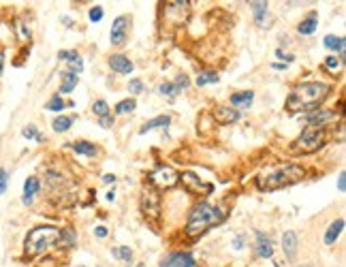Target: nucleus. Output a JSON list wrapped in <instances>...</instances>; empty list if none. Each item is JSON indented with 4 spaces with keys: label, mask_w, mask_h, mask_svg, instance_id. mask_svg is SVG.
I'll return each mask as SVG.
<instances>
[{
    "label": "nucleus",
    "mask_w": 346,
    "mask_h": 267,
    "mask_svg": "<svg viewBox=\"0 0 346 267\" xmlns=\"http://www.w3.org/2000/svg\"><path fill=\"white\" fill-rule=\"evenodd\" d=\"M331 88L323 81H306V84L295 86L293 92L287 98V109L291 114H299V111H314L319 105L329 96Z\"/></svg>",
    "instance_id": "f257e3e1"
},
{
    "label": "nucleus",
    "mask_w": 346,
    "mask_h": 267,
    "mask_svg": "<svg viewBox=\"0 0 346 267\" xmlns=\"http://www.w3.org/2000/svg\"><path fill=\"white\" fill-rule=\"evenodd\" d=\"M225 220V212L216 205H210V203H199L190 210V216L186 222V233L190 238H197V235H203L205 231H210L212 227H216Z\"/></svg>",
    "instance_id": "f03ea898"
},
{
    "label": "nucleus",
    "mask_w": 346,
    "mask_h": 267,
    "mask_svg": "<svg viewBox=\"0 0 346 267\" xmlns=\"http://www.w3.org/2000/svg\"><path fill=\"white\" fill-rule=\"evenodd\" d=\"M303 178V167L293 165V162H287V165H280L276 169H269L265 173H261L257 178V186L259 190H278L284 186H291V184L299 182Z\"/></svg>",
    "instance_id": "7ed1b4c3"
},
{
    "label": "nucleus",
    "mask_w": 346,
    "mask_h": 267,
    "mask_svg": "<svg viewBox=\"0 0 346 267\" xmlns=\"http://www.w3.org/2000/svg\"><path fill=\"white\" fill-rule=\"evenodd\" d=\"M60 235L62 231L56 229V227H37L26 235V242H24V252L26 256H37L41 252H45L47 248H52L60 242Z\"/></svg>",
    "instance_id": "20e7f679"
},
{
    "label": "nucleus",
    "mask_w": 346,
    "mask_h": 267,
    "mask_svg": "<svg viewBox=\"0 0 346 267\" xmlns=\"http://www.w3.org/2000/svg\"><path fill=\"white\" fill-rule=\"evenodd\" d=\"M323 143H325V132H323V128L306 126V128L301 130V135H299L297 141H295L293 148L297 150V152H303V154H312V152L321 150Z\"/></svg>",
    "instance_id": "39448f33"
},
{
    "label": "nucleus",
    "mask_w": 346,
    "mask_h": 267,
    "mask_svg": "<svg viewBox=\"0 0 346 267\" xmlns=\"http://www.w3.org/2000/svg\"><path fill=\"white\" fill-rule=\"evenodd\" d=\"M178 180H180L178 171L167 167V165H158L154 171L150 173V182L154 184L156 188H171V186H176L178 184Z\"/></svg>",
    "instance_id": "423d86ee"
},
{
    "label": "nucleus",
    "mask_w": 346,
    "mask_h": 267,
    "mask_svg": "<svg viewBox=\"0 0 346 267\" xmlns=\"http://www.w3.org/2000/svg\"><path fill=\"white\" fill-rule=\"evenodd\" d=\"M141 212L148 220H158L160 218V197L154 190H146L141 194Z\"/></svg>",
    "instance_id": "0eeeda50"
},
{
    "label": "nucleus",
    "mask_w": 346,
    "mask_h": 267,
    "mask_svg": "<svg viewBox=\"0 0 346 267\" xmlns=\"http://www.w3.org/2000/svg\"><path fill=\"white\" fill-rule=\"evenodd\" d=\"M126 37H128V17L120 15L114 19V26H111V43L122 47L126 43Z\"/></svg>",
    "instance_id": "6e6552de"
},
{
    "label": "nucleus",
    "mask_w": 346,
    "mask_h": 267,
    "mask_svg": "<svg viewBox=\"0 0 346 267\" xmlns=\"http://www.w3.org/2000/svg\"><path fill=\"white\" fill-rule=\"evenodd\" d=\"M182 184H184L186 190L192 194H210L212 192V184L201 182L195 173H182Z\"/></svg>",
    "instance_id": "1a4fd4ad"
},
{
    "label": "nucleus",
    "mask_w": 346,
    "mask_h": 267,
    "mask_svg": "<svg viewBox=\"0 0 346 267\" xmlns=\"http://www.w3.org/2000/svg\"><path fill=\"white\" fill-rule=\"evenodd\" d=\"M160 267H195V256L190 252H173L162 259Z\"/></svg>",
    "instance_id": "9d476101"
},
{
    "label": "nucleus",
    "mask_w": 346,
    "mask_h": 267,
    "mask_svg": "<svg viewBox=\"0 0 346 267\" xmlns=\"http://www.w3.org/2000/svg\"><path fill=\"white\" fill-rule=\"evenodd\" d=\"M335 118V111H327V109H314V111H310V114L306 116V122L310 126H314V128H321V126H325L327 122H333Z\"/></svg>",
    "instance_id": "9b49d317"
},
{
    "label": "nucleus",
    "mask_w": 346,
    "mask_h": 267,
    "mask_svg": "<svg viewBox=\"0 0 346 267\" xmlns=\"http://www.w3.org/2000/svg\"><path fill=\"white\" fill-rule=\"evenodd\" d=\"M214 118H216L218 124L227 126V124H233V122L239 120V111L233 107H216L214 109Z\"/></svg>",
    "instance_id": "f8f14e48"
},
{
    "label": "nucleus",
    "mask_w": 346,
    "mask_h": 267,
    "mask_svg": "<svg viewBox=\"0 0 346 267\" xmlns=\"http://www.w3.org/2000/svg\"><path fill=\"white\" fill-rule=\"evenodd\" d=\"M109 66L116 71V73H122V75H128V73H133V62L126 58V56H122V54H114L109 58Z\"/></svg>",
    "instance_id": "ddd939ff"
},
{
    "label": "nucleus",
    "mask_w": 346,
    "mask_h": 267,
    "mask_svg": "<svg viewBox=\"0 0 346 267\" xmlns=\"http://www.w3.org/2000/svg\"><path fill=\"white\" fill-rule=\"evenodd\" d=\"M282 250L289 259H295V254H297V233L295 231H287L282 235Z\"/></svg>",
    "instance_id": "4468645a"
},
{
    "label": "nucleus",
    "mask_w": 346,
    "mask_h": 267,
    "mask_svg": "<svg viewBox=\"0 0 346 267\" xmlns=\"http://www.w3.org/2000/svg\"><path fill=\"white\" fill-rule=\"evenodd\" d=\"M257 254L261 256V259H269V256L273 254V244L263 233H257Z\"/></svg>",
    "instance_id": "2eb2a0df"
},
{
    "label": "nucleus",
    "mask_w": 346,
    "mask_h": 267,
    "mask_svg": "<svg viewBox=\"0 0 346 267\" xmlns=\"http://www.w3.org/2000/svg\"><path fill=\"white\" fill-rule=\"evenodd\" d=\"M39 188H41V182L37 180V178H28L26 182H24V205H30L32 203V199H34V194L39 192Z\"/></svg>",
    "instance_id": "dca6fc26"
},
{
    "label": "nucleus",
    "mask_w": 346,
    "mask_h": 267,
    "mask_svg": "<svg viewBox=\"0 0 346 267\" xmlns=\"http://www.w3.org/2000/svg\"><path fill=\"white\" fill-rule=\"evenodd\" d=\"M68 148L75 150L77 154H84V156H96L98 154V148L90 141H73V143H68Z\"/></svg>",
    "instance_id": "f3484780"
},
{
    "label": "nucleus",
    "mask_w": 346,
    "mask_h": 267,
    "mask_svg": "<svg viewBox=\"0 0 346 267\" xmlns=\"http://www.w3.org/2000/svg\"><path fill=\"white\" fill-rule=\"evenodd\" d=\"M169 122H171V118H169V116H158V118H154V120H148L146 124L141 126L139 135H146V132L154 130V128H167V126H169Z\"/></svg>",
    "instance_id": "a211bd4d"
},
{
    "label": "nucleus",
    "mask_w": 346,
    "mask_h": 267,
    "mask_svg": "<svg viewBox=\"0 0 346 267\" xmlns=\"http://www.w3.org/2000/svg\"><path fill=\"white\" fill-rule=\"evenodd\" d=\"M342 229H344V220H342V218H338V220H333V222L329 224V229H327V233H325V244H327V246L335 244V240H338V238H340V233H342Z\"/></svg>",
    "instance_id": "6ab92c4d"
},
{
    "label": "nucleus",
    "mask_w": 346,
    "mask_h": 267,
    "mask_svg": "<svg viewBox=\"0 0 346 267\" xmlns=\"http://www.w3.org/2000/svg\"><path fill=\"white\" fill-rule=\"evenodd\" d=\"M77 84H79V75L71 73V71H64V73H62V86H60V92H62V94H68V92L75 90Z\"/></svg>",
    "instance_id": "aec40b11"
},
{
    "label": "nucleus",
    "mask_w": 346,
    "mask_h": 267,
    "mask_svg": "<svg viewBox=\"0 0 346 267\" xmlns=\"http://www.w3.org/2000/svg\"><path fill=\"white\" fill-rule=\"evenodd\" d=\"M252 98H254V92L252 90H244V92H239V94L231 96V105L233 107H250Z\"/></svg>",
    "instance_id": "412c9836"
},
{
    "label": "nucleus",
    "mask_w": 346,
    "mask_h": 267,
    "mask_svg": "<svg viewBox=\"0 0 346 267\" xmlns=\"http://www.w3.org/2000/svg\"><path fill=\"white\" fill-rule=\"evenodd\" d=\"M252 7V13H254V19L261 28H265V15H267V3H250Z\"/></svg>",
    "instance_id": "4be33fe9"
},
{
    "label": "nucleus",
    "mask_w": 346,
    "mask_h": 267,
    "mask_svg": "<svg viewBox=\"0 0 346 267\" xmlns=\"http://www.w3.org/2000/svg\"><path fill=\"white\" fill-rule=\"evenodd\" d=\"M325 47L327 49H333V51H340V54L344 56V39L342 37H333V35H327L325 37Z\"/></svg>",
    "instance_id": "5701e85b"
},
{
    "label": "nucleus",
    "mask_w": 346,
    "mask_h": 267,
    "mask_svg": "<svg viewBox=\"0 0 346 267\" xmlns=\"http://www.w3.org/2000/svg\"><path fill=\"white\" fill-rule=\"evenodd\" d=\"M207 84H218V75L214 71H203V73L197 75V86H207Z\"/></svg>",
    "instance_id": "b1692460"
},
{
    "label": "nucleus",
    "mask_w": 346,
    "mask_h": 267,
    "mask_svg": "<svg viewBox=\"0 0 346 267\" xmlns=\"http://www.w3.org/2000/svg\"><path fill=\"white\" fill-rule=\"evenodd\" d=\"M73 120H75V118L60 116V118H56V120H54V124H52V126H54V130H56V132H66V130L71 128V124H73Z\"/></svg>",
    "instance_id": "393cba45"
},
{
    "label": "nucleus",
    "mask_w": 346,
    "mask_h": 267,
    "mask_svg": "<svg viewBox=\"0 0 346 267\" xmlns=\"http://www.w3.org/2000/svg\"><path fill=\"white\" fill-rule=\"evenodd\" d=\"M297 30H299V35H312L314 30H317V17H308V19H303V22L297 26Z\"/></svg>",
    "instance_id": "a878e982"
},
{
    "label": "nucleus",
    "mask_w": 346,
    "mask_h": 267,
    "mask_svg": "<svg viewBox=\"0 0 346 267\" xmlns=\"http://www.w3.org/2000/svg\"><path fill=\"white\" fill-rule=\"evenodd\" d=\"M135 107H137L135 98H124L116 105V114H130V111H135Z\"/></svg>",
    "instance_id": "bb28decb"
},
{
    "label": "nucleus",
    "mask_w": 346,
    "mask_h": 267,
    "mask_svg": "<svg viewBox=\"0 0 346 267\" xmlns=\"http://www.w3.org/2000/svg\"><path fill=\"white\" fill-rule=\"evenodd\" d=\"M111 254L118 256V259H122V261H126V263L133 259V252H130L128 246H118V248H111Z\"/></svg>",
    "instance_id": "cd10ccee"
},
{
    "label": "nucleus",
    "mask_w": 346,
    "mask_h": 267,
    "mask_svg": "<svg viewBox=\"0 0 346 267\" xmlns=\"http://www.w3.org/2000/svg\"><path fill=\"white\" fill-rule=\"evenodd\" d=\"M22 135H24L26 139H34V141H39V143H43V141H45V137L41 135V132L37 130V126H32V124H28V126L22 130Z\"/></svg>",
    "instance_id": "c85d7f7f"
},
{
    "label": "nucleus",
    "mask_w": 346,
    "mask_h": 267,
    "mask_svg": "<svg viewBox=\"0 0 346 267\" xmlns=\"http://www.w3.org/2000/svg\"><path fill=\"white\" fill-rule=\"evenodd\" d=\"M66 105H68V103H64V101H62V96H52V98L47 101L45 109H49V111H62Z\"/></svg>",
    "instance_id": "c756f323"
},
{
    "label": "nucleus",
    "mask_w": 346,
    "mask_h": 267,
    "mask_svg": "<svg viewBox=\"0 0 346 267\" xmlns=\"http://www.w3.org/2000/svg\"><path fill=\"white\" fill-rule=\"evenodd\" d=\"M92 111H94L98 118H107L109 116V105H107L105 101H96L94 105H92Z\"/></svg>",
    "instance_id": "7c9ffc66"
},
{
    "label": "nucleus",
    "mask_w": 346,
    "mask_h": 267,
    "mask_svg": "<svg viewBox=\"0 0 346 267\" xmlns=\"http://www.w3.org/2000/svg\"><path fill=\"white\" fill-rule=\"evenodd\" d=\"M68 66H71V73L79 75L81 71H84V60H81L79 56H75V58H71V60H68Z\"/></svg>",
    "instance_id": "2f4dec72"
},
{
    "label": "nucleus",
    "mask_w": 346,
    "mask_h": 267,
    "mask_svg": "<svg viewBox=\"0 0 346 267\" xmlns=\"http://www.w3.org/2000/svg\"><path fill=\"white\" fill-rule=\"evenodd\" d=\"M88 17H90V22H100V19H103V7H92Z\"/></svg>",
    "instance_id": "473e14b6"
},
{
    "label": "nucleus",
    "mask_w": 346,
    "mask_h": 267,
    "mask_svg": "<svg viewBox=\"0 0 346 267\" xmlns=\"http://www.w3.org/2000/svg\"><path fill=\"white\" fill-rule=\"evenodd\" d=\"M158 92H160V94H167V96H176L178 94V90H176V86H173V84H160Z\"/></svg>",
    "instance_id": "72a5a7b5"
},
{
    "label": "nucleus",
    "mask_w": 346,
    "mask_h": 267,
    "mask_svg": "<svg viewBox=\"0 0 346 267\" xmlns=\"http://www.w3.org/2000/svg\"><path fill=\"white\" fill-rule=\"evenodd\" d=\"M7 182H9V171L0 167V194L7 192Z\"/></svg>",
    "instance_id": "f704fd0d"
},
{
    "label": "nucleus",
    "mask_w": 346,
    "mask_h": 267,
    "mask_svg": "<svg viewBox=\"0 0 346 267\" xmlns=\"http://www.w3.org/2000/svg\"><path fill=\"white\" fill-rule=\"evenodd\" d=\"M188 84H190V81H188V77H186V75H178V79H176V84H173V86H176L178 94H180V92L184 90V88H188Z\"/></svg>",
    "instance_id": "c9c22d12"
},
{
    "label": "nucleus",
    "mask_w": 346,
    "mask_h": 267,
    "mask_svg": "<svg viewBox=\"0 0 346 267\" xmlns=\"http://www.w3.org/2000/svg\"><path fill=\"white\" fill-rule=\"evenodd\" d=\"M128 90L133 92V94H139V92H144V84H141V79H130Z\"/></svg>",
    "instance_id": "e433bc0d"
},
{
    "label": "nucleus",
    "mask_w": 346,
    "mask_h": 267,
    "mask_svg": "<svg viewBox=\"0 0 346 267\" xmlns=\"http://www.w3.org/2000/svg\"><path fill=\"white\" fill-rule=\"evenodd\" d=\"M325 66H327L329 71H335L340 66V58H335V56H327L325 58Z\"/></svg>",
    "instance_id": "4c0bfd02"
},
{
    "label": "nucleus",
    "mask_w": 346,
    "mask_h": 267,
    "mask_svg": "<svg viewBox=\"0 0 346 267\" xmlns=\"http://www.w3.org/2000/svg\"><path fill=\"white\" fill-rule=\"evenodd\" d=\"M75 56H77V51H60V54H58V58L60 60H66V62H68L71 58H75Z\"/></svg>",
    "instance_id": "58836bf2"
},
{
    "label": "nucleus",
    "mask_w": 346,
    "mask_h": 267,
    "mask_svg": "<svg viewBox=\"0 0 346 267\" xmlns=\"http://www.w3.org/2000/svg\"><path fill=\"white\" fill-rule=\"evenodd\" d=\"M338 188H340V192L346 190V173H344V171L340 173V178H338Z\"/></svg>",
    "instance_id": "ea45409f"
},
{
    "label": "nucleus",
    "mask_w": 346,
    "mask_h": 267,
    "mask_svg": "<svg viewBox=\"0 0 346 267\" xmlns=\"http://www.w3.org/2000/svg\"><path fill=\"white\" fill-rule=\"evenodd\" d=\"M111 124H114V120H111V116H107V118H100V126H103V128H109Z\"/></svg>",
    "instance_id": "a19ab883"
},
{
    "label": "nucleus",
    "mask_w": 346,
    "mask_h": 267,
    "mask_svg": "<svg viewBox=\"0 0 346 267\" xmlns=\"http://www.w3.org/2000/svg\"><path fill=\"white\" fill-rule=\"evenodd\" d=\"M94 233L98 235V238H107V229H105V227H96Z\"/></svg>",
    "instance_id": "79ce46f5"
},
{
    "label": "nucleus",
    "mask_w": 346,
    "mask_h": 267,
    "mask_svg": "<svg viewBox=\"0 0 346 267\" xmlns=\"http://www.w3.org/2000/svg\"><path fill=\"white\" fill-rule=\"evenodd\" d=\"M103 182H105V184H111V182L116 184V176H111V173H107V176H103Z\"/></svg>",
    "instance_id": "37998d69"
},
{
    "label": "nucleus",
    "mask_w": 346,
    "mask_h": 267,
    "mask_svg": "<svg viewBox=\"0 0 346 267\" xmlns=\"http://www.w3.org/2000/svg\"><path fill=\"white\" fill-rule=\"evenodd\" d=\"M233 244H235V248H237V250H239V248H244V246H241V244H244V238L239 235V238H235V242H233Z\"/></svg>",
    "instance_id": "c03bdc74"
},
{
    "label": "nucleus",
    "mask_w": 346,
    "mask_h": 267,
    "mask_svg": "<svg viewBox=\"0 0 346 267\" xmlns=\"http://www.w3.org/2000/svg\"><path fill=\"white\" fill-rule=\"evenodd\" d=\"M105 199H107V201H114V199H116V192H114V190H109V192L105 194Z\"/></svg>",
    "instance_id": "a18cd8bd"
},
{
    "label": "nucleus",
    "mask_w": 346,
    "mask_h": 267,
    "mask_svg": "<svg viewBox=\"0 0 346 267\" xmlns=\"http://www.w3.org/2000/svg\"><path fill=\"white\" fill-rule=\"evenodd\" d=\"M3 64H5V58H3V51H0V73H3Z\"/></svg>",
    "instance_id": "49530a36"
},
{
    "label": "nucleus",
    "mask_w": 346,
    "mask_h": 267,
    "mask_svg": "<svg viewBox=\"0 0 346 267\" xmlns=\"http://www.w3.org/2000/svg\"><path fill=\"white\" fill-rule=\"evenodd\" d=\"M306 267H310V265H306Z\"/></svg>",
    "instance_id": "de8ad7c7"
}]
</instances>
